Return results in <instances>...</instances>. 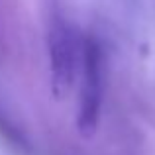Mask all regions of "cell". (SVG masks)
Segmentation results:
<instances>
[{
	"label": "cell",
	"instance_id": "obj_1",
	"mask_svg": "<svg viewBox=\"0 0 155 155\" xmlns=\"http://www.w3.org/2000/svg\"><path fill=\"white\" fill-rule=\"evenodd\" d=\"M81 84L77 104V130L81 136L91 137L96 134L102 116L106 91V55L96 38H84L81 45Z\"/></svg>",
	"mask_w": 155,
	"mask_h": 155
},
{
	"label": "cell",
	"instance_id": "obj_2",
	"mask_svg": "<svg viewBox=\"0 0 155 155\" xmlns=\"http://www.w3.org/2000/svg\"><path fill=\"white\" fill-rule=\"evenodd\" d=\"M47 53H49V75L51 92L55 98H63L71 91L79 65V43L75 31L67 22L55 20L47 35Z\"/></svg>",
	"mask_w": 155,
	"mask_h": 155
}]
</instances>
